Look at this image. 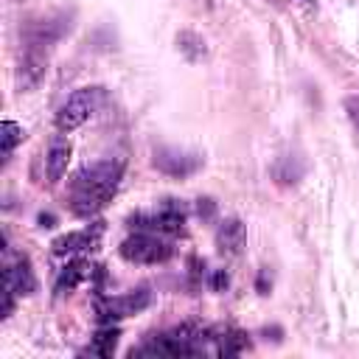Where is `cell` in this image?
I'll list each match as a JSON object with an SVG mask.
<instances>
[{"instance_id": "4fadbf2b", "label": "cell", "mask_w": 359, "mask_h": 359, "mask_svg": "<svg viewBox=\"0 0 359 359\" xmlns=\"http://www.w3.org/2000/svg\"><path fill=\"white\" fill-rule=\"evenodd\" d=\"M87 261H81V258H76V261H70L67 266H62L59 269V275H56V283H53V292L62 297V294H67V292H73L84 278H87Z\"/></svg>"}, {"instance_id": "9c48e42d", "label": "cell", "mask_w": 359, "mask_h": 359, "mask_svg": "<svg viewBox=\"0 0 359 359\" xmlns=\"http://www.w3.org/2000/svg\"><path fill=\"white\" fill-rule=\"evenodd\" d=\"M101 236H104V224H101V222H95V224H90V227H81V230H73V233L59 236L50 247H53V252H56V255H73V252L95 250V247H98V241H101Z\"/></svg>"}, {"instance_id": "5b68a950", "label": "cell", "mask_w": 359, "mask_h": 359, "mask_svg": "<svg viewBox=\"0 0 359 359\" xmlns=\"http://www.w3.org/2000/svg\"><path fill=\"white\" fill-rule=\"evenodd\" d=\"M151 303V292L149 289H137V292H126V294H115V297H104L95 303L98 320L101 323H112V320H123L132 314H140L143 309H149Z\"/></svg>"}, {"instance_id": "d6986e66", "label": "cell", "mask_w": 359, "mask_h": 359, "mask_svg": "<svg viewBox=\"0 0 359 359\" xmlns=\"http://www.w3.org/2000/svg\"><path fill=\"white\" fill-rule=\"evenodd\" d=\"M196 213H199L202 219H210V216L216 213V202H213V199H208V196H205V199H199V205H196Z\"/></svg>"}, {"instance_id": "8fae6325", "label": "cell", "mask_w": 359, "mask_h": 359, "mask_svg": "<svg viewBox=\"0 0 359 359\" xmlns=\"http://www.w3.org/2000/svg\"><path fill=\"white\" fill-rule=\"evenodd\" d=\"M45 70H48L45 50L42 48H25V53L20 59V67H17V84L22 90H34L45 79Z\"/></svg>"}, {"instance_id": "ffe728a7", "label": "cell", "mask_w": 359, "mask_h": 359, "mask_svg": "<svg viewBox=\"0 0 359 359\" xmlns=\"http://www.w3.org/2000/svg\"><path fill=\"white\" fill-rule=\"evenodd\" d=\"M210 283H213V289H224V286H227V272H224V269H219V272L213 275V280H210Z\"/></svg>"}, {"instance_id": "5bb4252c", "label": "cell", "mask_w": 359, "mask_h": 359, "mask_svg": "<svg viewBox=\"0 0 359 359\" xmlns=\"http://www.w3.org/2000/svg\"><path fill=\"white\" fill-rule=\"evenodd\" d=\"M303 171H306V165H303V160L294 157V154H283V157H278V163L272 165V177H275L278 185H294V182L303 177Z\"/></svg>"}, {"instance_id": "8992f818", "label": "cell", "mask_w": 359, "mask_h": 359, "mask_svg": "<svg viewBox=\"0 0 359 359\" xmlns=\"http://www.w3.org/2000/svg\"><path fill=\"white\" fill-rule=\"evenodd\" d=\"M151 165L157 171H163L165 177H174V180H182V177H191L199 171L202 165V157L194 154V151H185V149H171V146H160L151 157Z\"/></svg>"}, {"instance_id": "2e32d148", "label": "cell", "mask_w": 359, "mask_h": 359, "mask_svg": "<svg viewBox=\"0 0 359 359\" xmlns=\"http://www.w3.org/2000/svg\"><path fill=\"white\" fill-rule=\"evenodd\" d=\"M22 137H25V132H22L20 123H14V121H3V126H0V157H3V163L11 157L14 146L22 143Z\"/></svg>"}, {"instance_id": "277c9868", "label": "cell", "mask_w": 359, "mask_h": 359, "mask_svg": "<svg viewBox=\"0 0 359 359\" xmlns=\"http://www.w3.org/2000/svg\"><path fill=\"white\" fill-rule=\"evenodd\" d=\"M132 227H143L151 233H165V236H177L185 230V208L177 205L174 199H165V205L157 213H135L129 216Z\"/></svg>"}, {"instance_id": "ac0fdd59", "label": "cell", "mask_w": 359, "mask_h": 359, "mask_svg": "<svg viewBox=\"0 0 359 359\" xmlns=\"http://www.w3.org/2000/svg\"><path fill=\"white\" fill-rule=\"evenodd\" d=\"M345 112H348L351 123H353L356 132H359V95H348V98H345Z\"/></svg>"}, {"instance_id": "30bf717a", "label": "cell", "mask_w": 359, "mask_h": 359, "mask_svg": "<svg viewBox=\"0 0 359 359\" xmlns=\"http://www.w3.org/2000/svg\"><path fill=\"white\" fill-rule=\"evenodd\" d=\"M244 244H247V227H244L241 219H224L216 227V250H219V255L236 258V255H241Z\"/></svg>"}, {"instance_id": "7c38bea8", "label": "cell", "mask_w": 359, "mask_h": 359, "mask_svg": "<svg viewBox=\"0 0 359 359\" xmlns=\"http://www.w3.org/2000/svg\"><path fill=\"white\" fill-rule=\"evenodd\" d=\"M70 154H73V146L67 137H53L48 151H45V177L48 182H59L67 171V163H70Z\"/></svg>"}, {"instance_id": "7a4b0ae2", "label": "cell", "mask_w": 359, "mask_h": 359, "mask_svg": "<svg viewBox=\"0 0 359 359\" xmlns=\"http://www.w3.org/2000/svg\"><path fill=\"white\" fill-rule=\"evenodd\" d=\"M104 101V87H81L67 95V101L56 112V129L59 132H73L79 129Z\"/></svg>"}, {"instance_id": "44dd1931", "label": "cell", "mask_w": 359, "mask_h": 359, "mask_svg": "<svg viewBox=\"0 0 359 359\" xmlns=\"http://www.w3.org/2000/svg\"><path fill=\"white\" fill-rule=\"evenodd\" d=\"M39 227H53V216L50 213H39Z\"/></svg>"}, {"instance_id": "7402d4cb", "label": "cell", "mask_w": 359, "mask_h": 359, "mask_svg": "<svg viewBox=\"0 0 359 359\" xmlns=\"http://www.w3.org/2000/svg\"><path fill=\"white\" fill-rule=\"evenodd\" d=\"M303 3H306L309 8H314V6H317V0H303Z\"/></svg>"}, {"instance_id": "3957f363", "label": "cell", "mask_w": 359, "mask_h": 359, "mask_svg": "<svg viewBox=\"0 0 359 359\" xmlns=\"http://www.w3.org/2000/svg\"><path fill=\"white\" fill-rule=\"evenodd\" d=\"M118 252L129 264H163L174 255V247L168 241L151 236V233H137V236L123 238Z\"/></svg>"}, {"instance_id": "9a60e30c", "label": "cell", "mask_w": 359, "mask_h": 359, "mask_svg": "<svg viewBox=\"0 0 359 359\" xmlns=\"http://www.w3.org/2000/svg\"><path fill=\"white\" fill-rule=\"evenodd\" d=\"M177 48H180V50L185 53V59H191V62H199V59H205V53H208L205 39H202L199 34H194V31L177 34Z\"/></svg>"}, {"instance_id": "ba28073f", "label": "cell", "mask_w": 359, "mask_h": 359, "mask_svg": "<svg viewBox=\"0 0 359 359\" xmlns=\"http://www.w3.org/2000/svg\"><path fill=\"white\" fill-rule=\"evenodd\" d=\"M3 289L11 292L14 297H25L36 292V278L31 269V261L25 255H6L3 264Z\"/></svg>"}, {"instance_id": "6da1fadb", "label": "cell", "mask_w": 359, "mask_h": 359, "mask_svg": "<svg viewBox=\"0 0 359 359\" xmlns=\"http://www.w3.org/2000/svg\"><path fill=\"white\" fill-rule=\"evenodd\" d=\"M121 174H123V163L121 160H98V163H90L84 168H79L70 180V208L76 216H95L101 213L115 191H118V182H121Z\"/></svg>"}, {"instance_id": "e0dca14e", "label": "cell", "mask_w": 359, "mask_h": 359, "mask_svg": "<svg viewBox=\"0 0 359 359\" xmlns=\"http://www.w3.org/2000/svg\"><path fill=\"white\" fill-rule=\"evenodd\" d=\"M118 337H121L118 328H101V331L90 339L87 353H95V356H112V351H115V345H118Z\"/></svg>"}, {"instance_id": "52a82bcc", "label": "cell", "mask_w": 359, "mask_h": 359, "mask_svg": "<svg viewBox=\"0 0 359 359\" xmlns=\"http://www.w3.org/2000/svg\"><path fill=\"white\" fill-rule=\"evenodd\" d=\"M67 31H70V14L59 11V14H48L42 20L28 22V28L22 31V36H25V45L28 48H48L56 39H62Z\"/></svg>"}]
</instances>
